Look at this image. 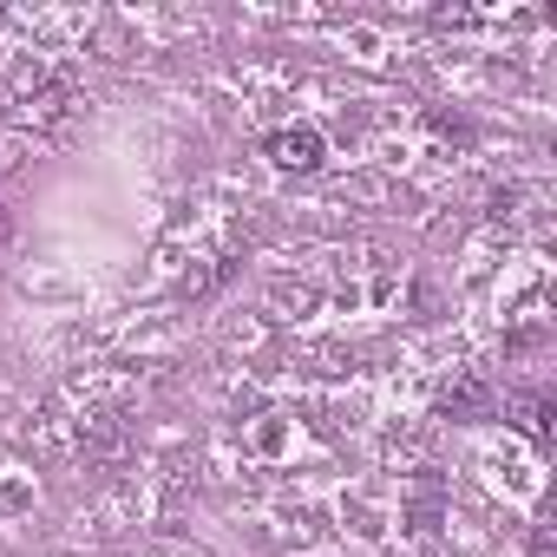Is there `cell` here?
<instances>
[{
  "label": "cell",
  "mask_w": 557,
  "mask_h": 557,
  "mask_svg": "<svg viewBox=\"0 0 557 557\" xmlns=\"http://www.w3.org/2000/svg\"><path fill=\"white\" fill-rule=\"evenodd\" d=\"M262 151L283 164V171H315L329 145H322V132H315V125H283V132H269V138H262Z\"/></svg>",
  "instance_id": "obj_1"
}]
</instances>
